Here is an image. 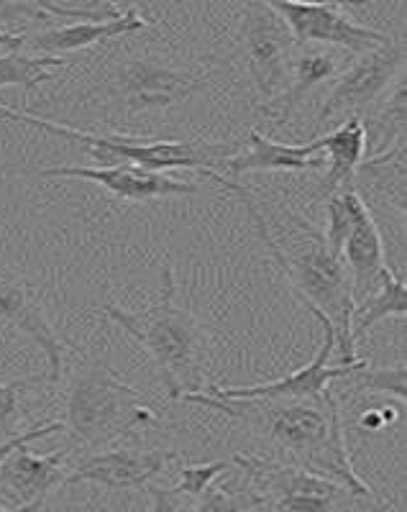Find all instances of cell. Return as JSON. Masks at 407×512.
Returning a JSON list of instances; mask_svg holds the SVG:
<instances>
[{"instance_id": "obj_29", "label": "cell", "mask_w": 407, "mask_h": 512, "mask_svg": "<svg viewBox=\"0 0 407 512\" xmlns=\"http://www.w3.org/2000/svg\"><path fill=\"white\" fill-rule=\"evenodd\" d=\"M62 428H64V423H36L34 428H29V431L16 433V436L6 438V441L0 443V464H3V461H6L13 451H18V448L29 446V443L39 441V438L52 436V433L62 431Z\"/></svg>"}, {"instance_id": "obj_26", "label": "cell", "mask_w": 407, "mask_h": 512, "mask_svg": "<svg viewBox=\"0 0 407 512\" xmlns=\"http://www.w3.org/2000/svg\"><path fill=\"white\" fill-rule=\"evenodd\" d=\"M351 377H354V384L359 392H382V395L397 397L400 405H405L407 400L405 364H400V367H382V369L361 367L356 369Z\"/></svg>"}, {"instance_id": "obj_5", "label": "cell", "mask_w": 407, "mask_h": 512, "mask_svg": "<svg viewBox=\"0 0 407 512\" xmlns=\"http://www.w3.org/2000/svg\"><path fill=\"white\" fill-rule=\"evenodd\" d=\"M154 420L144 395L118 379L105 361L88 359L75 369L67 392V431L77 443L103 448Z\"/></svg>"}, {"instance_id": "obj_12", "label": "cell", "mask_w": 407, "mask_h": 512, "mask_svg": "<svg viewBox=\"0 0 407 512\" xmlns=\"http://www.w3.org/2000/svg\"><path fill=\"white\" fill-rule=\"evenodd\" d=\"M18 175L34 177H75L88 180L103 190L113 192L116 198L131 203H146L157 198H175V195H198L200 185L187 180H175L162 172L134 167V164H113V167H44L18 169Z\"/></svg>"}, {"instance_id": "obj_4", "label": "cell", "mask_w": 407, "mask_h": 512, "mask_svg": "<svg viewBox=\"0 0 407 512\" xmlns=\"http://www.w3.org/2000/svg\"><path fill=\"white\" fill-rule=\"evenodd\" d=\"M0 118L16 123H29V126L41 128L47 134L67 139L72 144H80L82 149H88L90 157L98 162V167H113V164H134V167L149 169V172H162V169H200L210 180L223 185L226 190L236 192L239 198L249 195L241 185L228 180L226 175L218 172L221 162L231 157V146L221 144H200V141H162V139H144V136H123V134H90V131H80V128L64 126V123L47 121L34 113H21L0 105Z\"/></svg>"}, {"instance_id": "obj_34", "label": "cell", "mask_w": 407, "mask_h": 512, "mask_svg": "<svg viewBox=\"0 0 407 512\" xmlns=\"http://www.w3.org/2000/svg\"><path fill=\"white\" fill-rule=\"evenodd\" d=\"M44 502H34V505H26V507H16V510H8V507H0V512H39Z\"/></svg>"}, {"instance_id": "obj_7", "label": "cell", "mask_w": 407, "mask_h": 512, "mask_svg": "<svg viewBox=\"0 0 407 512\" xmlns=\"http://www.w3.org/2000/svg\"><path fill=\"white\" fill-rule=\"evenodd\" d=\"M233 464L249 474L251 482L267 497L269 512H341L351 492L320 474L305 472L300 466L277 464V461L233 456Z\"/></svg>"}, {"instance_id": "obj_17", "label": "cell", "mask_w": 407, "mask_h": 512, "mask_svg": "<svg viewBox=\"0 0 407 512\" xmlns=\"http://www.w3.org/2000/svg\"><path fill=\"white\" fill-rule=\"evenodd\" d=\"M346 269L351 277V292H354L356 303H364L367 297L382 287V282L392 274V267L384 259V241L379 233L377 221H374L372 210L367 216H361L354 231L346 239L344 251H341Z\"/></svg>"}, {"instance_id": "obj_30", "label": "cell", "mask_w": 407, "mask_h": 512, "mask_svg": "<svg viewBox=\"0 0 407 512\" xmlns=\"http://www.w3.org/2000/svg\"><path fill=\"white\" fill-rule=\"evenodd\" d=\"M24 18H47L41 13L39 3H13V0H0V24H18Z\"/></svg>"}, {"instance_id": "obj_19", "label": "cell", "mask_w": 407, "mask_h": 512, "mask_svg": "<svg viewBox=\"0 0 407 512\" xmlns=\"http://www.w3.org/2000/svg\"><path fill=\"white\" fill-rule=\"evenodd\" d=\"M315 141H318L320 152L328 154L326 180L320 182V198L328 200L333 192L354 187L359 164L364 162V154H367V126H364V118L351 116L344 126Z\"/></svg>"}, {"instance_id": "obj_32", "label": "cell", "mask_w": 407, "mask_h": 512, "mask_svg": "<svg viewBox=\"0 0 407 512\" xmlns=\"http://www.w3.org/2000/svg\"><path fill=\"white\" fill-rule=\"evenodd\" d=\"M26 47V34H13V31L0 29V49H8V52H18V49Z\"/></svg>"}, {"instance_id": "obj_31", "label": "cell", "mask_w": 407, "mask_h": 512, "mask_svg": "<svg viewBox=\"0 0 407 512\" xmlns=\"http://www.w3.org/2000/svg\"><path fill=\"white\" fill-rule=\"evenodd\" d=\"M144 489L152 497V510L149 512H180L182 495L177 489H164L159 484H146Z\"/></svg>"}, {"instance_id": "obj_3", "label": "cell", "mask_w": 407, "mask_h": 512, "mask_svg": "<svg viewBox=\"0 0 407 512\" xmlns=\"http://www.w3.org/2000/svg\"><path fill=\"white\" fill-rule=\"evenodd\" d=\"M241 200H244L249 216L254 218L256 231L262 236L264 246L274 256V262L280 264L282 272L287 274V280H290L297 297L308 305V310H318L323 318H328V323L336 331V349L333 351L341 354L338 367H351V364L361 361L356 359V338L354 331H351L356 300L354 292H351V277L344 259L328 249L326 239H323V231L313 228L300 216H292V221L305 233L303 249L285 251L280 246V241L272 236L267 221L259 216L254 198L246 195Z\"/></svg>"}, {"instance_id": "obj_15", "label": "cell", "mask_w": 407, "mask_h": 512, "mask_svg": "<svg viewBox=\"0 0 407 512\" xmlns=\"http://www.w3.org/2000/svg\"><path fill=\"white\" fill-rule=\"evenodd\" d=\"M64 451L49 456L31 454L29 448H18L0 464V507H16L44 502L54 487L64 484Z\"/></svg>"}, {"instance_id": "obj_16", "label": "cell", "mask_w": 407, "mask_h": 512, "mask_svg": "<svg viewBox=\"0 0 407 512\" xmlns=\"http://www.w3.org/2000/svg\"><path fill=\"white\" fill-rule=\"evenodd\" d=\"M221 167L228 169L233 177L246 172H305V169L326 167V157H320L318 141L290 146L267 139L259 131H249V149L226 157Z\"/></svg>"}, {"instance_id": "obj_6", "label": "cell", "mask_w": 407, "mask_h": 512, "mask_svg": "<svg viewBox=\"0 0 407 512\" xmlns=\"http://www.w3.org/2000/svg\"><path fill=\"white\" fill-rule=\"evenodd\" d=\"M241 49H244L249 75L264 108L285 93V85L290 80L292 59H295L297 49L292 31L269 3L251 0L244 6Z\"/></svg>"}, {"instance_id": "obj_14", "label": "cell", "mask_w": 407, "mask_h": 512, "mask_svg": "<svg viewBox=\"0 0 407 512\" xmlns=\"http://www.w3.org/2000/svg\"><path fill=\"white\" fill-rule=\"evenodd\" d=\"M0 323H8V326L26 333L39 346L41 354L47 356V379L59 382L64 351L70 349V346L54 333V328L49 326V320L41 313L39 303H34V297L29 295L24 282L18 280L13 272H8L6 267H0Z\"/></svg>"}, {"instance_id": "obj_8", "label": "cell", "mask_w": 407, "mask_h": 512, "mask_svg": "<svg viewBox=\"0 0 407 512\" xmlns=\"http://www.w3.org/2000/svg\"><path fill=\"white\" fill-rule=\"evenodd\" d=\"M208 88V77L172 67L154 54L131 57L118 72L116 93L128 116L164 111Z\"/></svg>"}, {"instance_id": "obj_33", "label": "cell", "mask_w": 407, "mask_h": 512, "mask_svg": "<svg viewBox=\"0 0 407 512\" xmlns=\"http://www.w3.org/2000/svg\"><path fill=\"white\" fill-rule=\"evenodd\" d=\"M359 425L364 428V431H382V428H384L382 413H379V410H374V413H364V415H361Z\"/></svg>"}, {"instance_id": "obj_2", "label": "cell", "mask_w": 407, "mask_h": 512, "mask_svg": "<svg viewBox=\"0 0 407 512\" xmlns=\"http://www.w3.org/2000/svg\"><path fill=\"white\" fill-rule=\"evenodd\" d=\"M100 310L149 351L172 400L205 392L210 338L195 315L177 303L175 272L169 264L162 267V297L154 308L131 315L118 305L103 303Z\"/></svg>"}, {"instance_id": "obj_10", "label": "cell", "mask_w": 407, "mask_h": 512, "mask_svg": "<svg viewBox=\"0 0 407 512\" xmlns=\"http://www.w3.org/2000/svg\"><path fill=\"white\" fill-rule=\"evenodd\" d=\"M323 326V344L315 351L313 361H308L305 367L295 369L287 377L277 379V382L254 384V387H223V384H208L205 395L216 397V400H282V397H323L328 392V384L333 379L351 377L356 369L367 367V361H356L351 367H338L331 364L333 349H336V331L328 323V318L310 310Z\"/></svg>"}, {"instance_id": "obj_25", "label": "cell", "mask_w": 407, "mask_h": 512, "mask_svg": "<svg viewBox=\"0 0 407 512\" xmlns=\"http://www.w3.org/2000/svg\"><path fill=\"white\" fill-rule=\"evenodd\" d=\"M405 118H407V105H405V82H397V90L392 93V98L384 103V108L379 111L377 121H374L372 134H367V144L372 139L374 154H387L390 149H395L397 144L405 141Z\"/></svg>"}, {"instance_id": "obj_18", "label": "cell", "mask_w": 407, "mask_h": 512, "mask_svg": "<svg viewBox=\"0 0 407 512\" xmlns=\"http://www.w3.org/2000/svg\"><path fill=\"white\" fill-rule=\"evenodd\" d=\"M149 21L141 16L136 8H126L121 18L116 21H100V24H70L59 26V29H47L41 34L26 36V47L31 52L41 54V57H64V54L80 52V49H88L100 41L118 39V36L136 34V31L146 29Z\"/></svg>"}, {"instance_id": "obj_22", "label": "cell", "mask_w": 407, "mask_h": 512, "mask_svg": "<svg viewBox=\"0 0 407 512\" xmlns=\"http://www.w3.org/2000/svg\"><path fill=\"white\" fill-rule=\"evenodd\" d=\"M264 505H267V497L251 482L249 474L241 472L239 482H226L218 487L210 484L187 512H251Z\"/></svg>"}, {"instance_id": "obj_28", "label": "cell", "mask_w": 407, "mask_h": 512, "mask_svg": "<svg viewBox=\"0 0 407 512\" xmlns=\"http://www.w3.org/2000/svg\"><path fill=\"white\" fill-rule=\"evenodd\" d=\"M231 472V461H210V464H187L182 466L180 472V484H177V492L182 497H190V500H198L210 484L216 482L221 474Z\"/></svg>"}, {"instance_id": "obj_11", "label": "cell", "mask_w": 407, "mask_h": 512, "mask_svg": "<svg viewBox=\"0 0 407 512\" xmlns=\"http://www.w3.org/2000/svg\"><path fill=\"white\" fill-rule=\"evenodd\" d=\"M402 67H405V44L397 39L374 49V52L361 54L359 62L351 64L349 70L336 80L326 103L320 108L318 121L323 123L338 113L359 116L364 108H369L384 90L390 88Z\"/></svg>"}, {"instance_id": "obj_23", "label": "cell", "mask_w": 407, "mask_h": 512, "mask_svg": "<svg viewBox=\"0 0 407 512\" xmlns=\"http://www.w3.org/2000/svg\"><path fill=\"white\" fill-rule=\"evenodd\" d=\"M328 223L326 231H323V239H326L328 249L333 254L341 256L344 251L346 239H349V233L354 231V226L359 223L361 216H367L369 205L364 203L356 187H346L341 192H333L331 198H328Z\"/></svg>"}, {"instance_id": "obj_24", "label": "cell", "mask_w": 407, "mask_h": 512, "mask_svg": "<svg viewBox=\"0 0 407 512\" xmlns=\"http://www.w3.org/2000/svg\"><path fill=\"white\" fill-rule=\"evenodd\" d=\"M64 57H31V54H0V88H24L26 93L52 80V67H62Z\"/></svg>"}, {"instance_id": "obj_13", "label": "cell", "mask_w": 407, "mask_h": 512, "mask_svg": "<svg viewBox=\"0 0 407 512\" xmlns=\"http://www.w3.org/2000/svg\"><path fill=\"white\" fill-rule=\"evenodd\" d=\"M177 459L180 454L167 448H116V451H103L82 461L75 472L64 477V484L93 482L113 492L144 489L167 469V464Z\"/></svg>"}, {"instance_id": "obj_9", "label": "cell", "mask_w": 407, "mask_h": 512, "mask_svg": "<svg viewBox=\"0 0 407 512\" xmlns=\"http://www.w3.org/2000/svg\"><path fill=\"white\" fill-rule=\"evenodd\" d=\"M292 31L297 49L310 44L344 47L354 54H369L390 44L392 36L361 26L344 13L341 3H269Z\"/></svg>"}, {"instance_id": "obj_20", "label": "cell", "mask_w": 407, "mask_h": 512, "mask_svg": "<svg viewBox=\"0 0 407 512\" xmlns=\"http://www.w3.org/2000/svg\"><path fill=\"white\" fill-rule=\"evenodd\" d=\"M338 70V57L326 49H310L300 47V52L292 59V85L280 95L274 98L272 103H267L262 108L267 116L274 118V126H285L292 118L295 108L303 103L305 95L320 85V82L331 80Z\"/></svg>"}, {"instance_id": "obj_27", "label": "cell", "mask_w": 407, "mask_h": 512, "mask_svg": "<svg viewBox=\"0 0 407 512\" xmlns=\"http://www.w3.org/2000/svg\"><path fill=\"white\" fill-rule=\"evenodd\" d=\"M47 374H34V377L13 379V382H0V436H13V425L18 420V410H21V395L29 387L44 382Z\"/></svg>"}, {"instance_id": "obj_21", "label": "cell", "mask_w": 407, "mask_h": 512, "mask_svg": "<svg viewBox=\"0 0 407 512\" xmlns=\"http://www.w3.org/2000/svg\"><path fill=\"white\" fill-rule=\"evenodd\" d=\"M407 313V285L400 274L392 272L387 280L382 282L377 292L372 297H367L359 308L354 310V323H351V331L354 338L367 336L369 328L374 323L384 318H402Z\"/></svg>"}, {"instance_id": "obj_1", "label": "cell", "mask_w": 407, "mask_h": 512, "mask_svg": "<svg viewBox=\"0 0 407 512\" xmlns=\"http://www.w3.org/2000/svg\"><path fill=\"white\" fill-rule=\"evenodd\" d=\"M182 400L241 420L256 433H262L282 454L290 456L292 466L331 479L361 500L374 497L369 484L351 466L341 408L333 390L323 397H282V400H216L198 392V395H185Z\"/></svg>"}]
</instances>
